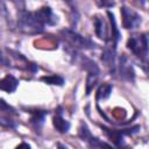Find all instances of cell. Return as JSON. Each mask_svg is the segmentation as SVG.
<instances>
[{
    "instance_id": "cell-1",
    "label": "cell",
    "mask_w": 149,
    "mask_h": 149,
    "mask_svg": "<svg viewBox=\"0 0 149 149\" xmlns=\"http://www.w3.org/2000/svg\"><path fill=\"white\" fill-rule=\"evenodd\" d=\"M44 26L36 19L34 12H29L24 8L17 12V29L23 34H38L43 31Z\"/></svg>"
},
{
    "instance_id": "cell-2",
    "label": "cell",
    "mask_w": 149,
    "mask_h": 149,
    "mask_svg": "<svg viewBox=\"0 0 149 149\" xmlns=\"http://www.w3.org/2000/svg\"><path fill=\"white\" fill-rule=\"evenodd\" d=\"M127 48L139 57L144 64L148 58V35L142 33L137 35H133L127 41Z\"/></svg>"
},
{
    "instance_id": "cell-3",
    "label": "cell",
    "mask_w": 149,
    "mask_h": 149,
    "mask_svg": "<svg viewBox=\"0 0 149 149\" xmlns=\"http://www.w3.org/2000/svg\"><path fill=\"white\" fill-rule=\"evenodd\" d=\"M62 36L65 38V41L73 48L77 49H92L95 48V43L92 42L90 38L78 34L77 31L72 30V29H63L61 30Z\"/></svg>"
},
{
    "instance_id": "cell-4",
    "label": "cell",
    "mask_w": 149,
    "mask_h": 149,
    "mask_svg": "<svg viewBox=\"0 0 149 149\" xmlns=\"http://www.w3.org/2000/svg\"><path fill=\"white\" fill-rule=\"evenodd\" d=\"M78 135L84 142H86L88 144V147L91 149H114L109 144H107V143L100 141L99 139L92 136V134L90 133V130L85 123H80V127L78 129Z\"/></svg>"
},
{
    "instance_id": "cell-5",
    "label": "cell",
    "mask_w": 149,
    "mask_h": 149,
    "mask_svg": "<svg viewBox=\"0 0 149 149\" xmlns=\"http://www.w3.org/2000/svg\"><path fill=\"white\" fill-rule=\"evenodd\" d=\"M121 16H122V26L126 29L137 28L142 21L140 14L127 6L121 7Z\"/></svg>"
},
{
    "instance_id": "cell-6",
    "label": "cell",
    "mask_w": 149,
    "mask_h": 149,
    "mask_svg": "<svg viewBox=\"0 0 149 149\" xmlns=\"http://www.w3.org/2000/svg\"><path fill=\"white\" fill-rule=\"evenodd\" d=\"M116 69H119L120 77L122 79L128 80V81H134L135 72H134L133 65H132L130 61L125 55H121V57L119 58V63L116 65Z\"/></svg>"
},
{
    "instance_id": "cell-7",
    "label": "cell",
    "mask_w": 149,
    "mask_h": 149,
    "mask_svg": "<svg viewBox=\"0 0 149 149\" xmlns=\"http://www.w3.org/2000/svg\"><path fill=\"white\" fill-rule=\"evenodd\" d=\"M116 54H115V44L111 43L109 45H106V48L102 51L101 61L105 63V65L108 68L109 72L114 74L116 72Z\"/></svg>"
},
{
    "instance_id": "cell-8",
    "label": "cell",
    "mask_w": 149,
    "mask_h": 149,
    "mask_svg": "<svg viewBox=\"0 0 149 149\" xmlns=\"http://www.w3.org/2000/svg\"><path fill=\"white\" fill-rule=\"evenodd\" d=\"M34 14H35V16H36V19L43 24V26H45V24H48V26H54V24H56L57 23V16L52 13V9L50 8V7H48V6H43V7H41L40 9H37L36 12H34Z\"/></svg>"
},
{
    "instance_id": "cell-9",
    "label": "cell",
    "mask_w": 149,
    "mask_h": 149,
    "mask_svg": "<svg viewBox=\"0 0 149 149\" xmlns=\"http://www.w3.org/2000/svg\"><path fill=\"white\" fill-rule=\"evenodd\" d=\"M93 22H94L95 35L100 40H104L105 42H111V34H109V29H108V26L105 19L100 15H95Z\"/></svg>"
},
{
    "instance_id": "cell-10",
    "label": "cell",
    "mask_w": 149,
    "mask_h": 149,
    "mask_svg": "<svg viewBox=\"0 0 149 149\" xmlns=\"http://www.w3.org/2000/svg\"><path fill=\"white\" fill-rule=\"evenodd\" d=\"M137 127V126H136ZM136 127H134L133 129H135ZM133 129H123V130H115V129H107V128H105L104 127V132H105V134L119 147V148H123L125 147V143H123V136L125 135H129V134H132V133H134V132H136V130H134V132H132Z\"/></svg>"
},
{
    "instance_id": "cell-11",
    "label": "cell",
    "mask_w": 149,
    "mask_h": 149,
    "mask_svg": "<svg viewBox=\"0 0 149 149\" xmlns=\"http://www.w3.org/2000/svg\"><path fill=\"white\" fill-rule=\"evenodd\" d=\"M17 85H19V80L12 74H6L2 79H0V90L1 91L12 93L16 90Z\"/></svg>"
},
{
    "instance_id": "cell-12",
    "label": "cell",
    "mask_w": 149,
    "mask_h": 149,
    "mask_svg": "<svg viewBox=\"0 0 149 149\" xmlns=\"http://www.w3.org/2000/svg\"><path fill=\"white\" fill-rule=\"evenodd\" d=\"M52 125L54 127L56 128L57 132L64 134V133H68L69 129H70V123L68 120H65L62 115V112H57L56 115L54 116L52 119Z\"/></svg>"
},
{
    "instance_id": "cell-13",
    "label": "cell",
    "mask_w": 149,
    "mask_h": 149,
    "mask_svg": "<svg viewBox=\"0 0 149 149\" xmlns=\"http://www.w3.org/2000/svg\"><path fill=\"white\" fill-rule=\"evenodd\" d=\"M45 115H48V112H45V111H34V112H31L30 123L34 127V129L38 133H40V130L43 126Z\"/></svg>"
},
{
    "instance_id": "cell-14",
    "label": "cell",
    "mask_w": 149,
    "mask_h": 149,
    "mask_svg": "<svg viewBox=\"0 0 149 149\" xmlns=\"http://www.w3.org/2000/svg\"><path fill=\"white\" fill-rule=\"evenodd\" d=\"M99 73H100V70L87 72V78H86V94L87 95L91 93V91L95 86V84L98 81V78H99Z\"/></svg>"
},
{
    "instance_id": "cell-15",
    "label": "cell",
    "mask_w": 149,
    "mask_h": 149,
    "mask_svg": "<svg viewBox=\"0 0 149 149\" xmlns=\"http://www.w3.org/2000/svg\"><path fill=\"white\" fill-rule=\"evenodd\" d=\"M112 88L113 86L108 83H104L101 84L98 90H97V100H100V99H106L109 97L111 92H112Z\"/></svg>"
},
{
    "instance_id": "cell-16",
    "label": "cell",
    "mask_w": 149,
    "mask_h": 149,
    "mask_svg": "<svg viewBox=\"0 0 149 149\" xmlns=\"http://www.w3.org/2000/svg\"><path fill=\"white\" fill-rule=\"evenodd\" d=\"M41 80L49 84V85H58L62 86L64 84V78L58 76V74H51V76H44L41 77Z\"/></svg>"
},
{
    "instance_id": "cell-17",
    "label": "cell",
    "mask_w": 149,
    "mask_h": 149,
    "mask_svg": "<svg viewBox=\"0 0 149 149\" xmlns=\"http://www.w3.org/2000/svg\"><path fill=\"white\" fill-rule=\"evenodd\" d=\"M0 112H6V113L15 114V109L12 106H9L3 99H0Z\"/></svg>"
},
{
    "instance_id": "cell-18",
    "label": "cell",
    "mask_w": 149,
    "mask_h": 149,
    "mask_svg": "<svg viewBox=\"0 0 149 149\" xmlns=\"http://www.w3.org/2000/svg\"><path fill=\"white\" fill-rule=\"evenodd\" d=\"M0 125L3 127H7V128H15L14 121H12L8 118H3V116H0Z\"/></svg>"
},
{
    "instance_id": "cell-19",
    "label": "cell",
    "mask_w": 149,
    "mask_h": 149,
    "mask_svg": "<svg viewBox=\"0 0 149 149\" xmlns=\"http://www.w3.org/2000/svg\"><path fill=\"white\" fill-rule=\"evenodd\" d=\"M7 17V10H6V6L3 2L0 1V19Z\"/></svg>"
},
{
    "instance_id": "cell-20",
    "label": "cell",
    "mask_w": 149,
    "mask_h": 149,
    "mask_svg": "<svg viewBox=\"0 0 149 149\" xmlns=\"http://www.w3.org/2000/svg\"><path fill=\"white\" fill-rule=\"evenodd\" d=\"M7 64H8L7 58H6V56L3 55L2 50L0 49V65H6V66H7Z\"/></svg>"
},
{
    "instance_id": "cell-21",
    "label": "cell",
    "mask_w": 149,
    "mask_h": 149,
    "mask_svg": "<svg viewBox=\"0 0 149 149\" xmlns=\"http://www.w3.org/2000/svg\"><path fill=\"white\" fill-rule=\"evenodd\" d=\"M15 149H31V147H30L28 143L22 142V143H20L19 146H16V148H15Z\"/></svg>"
},
{
    "instance_id": "cell-22",
    "label": "cell",
    "mask_w": 149,
    "mask_h": 149,
    "mask_svg": "<svg viewBox=\"0 0 149 149\" xmlns=\"http://www.w3.org/2000/svg\"><path fill=\"white\" fill-rule=\"evenodd\" d=\"M98 5H100V6H113L114 2H105V1H102V2H98Z\"/></svg>"
},
{
    "instance_id": "cell-23",
    "label": "cell",
    "mask_w": 149,
    "mask_h": 149,
    "mask_svg": "<svg viewBox=\"0 0 149 149\" xmlns=\"http://www.w3.org/2000/svg\"><path fill=\"white\" fill-rule=\"evenodd\" d=\"M57 149H68V147L62 143H57Z\"/></svg>"
}]
</instances>
